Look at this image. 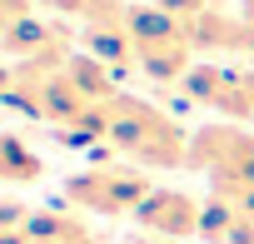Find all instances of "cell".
I'll return each instance as SVG.
<instances>
[{
  "instance_id": "cell-5",
  "label": "cell",
  "mask_w": 254,
  "mask_h": 244,
  "mask_svg": "<svg viewBox=\"0 0 254 244\" xmlns=\"http://www.w3.org/2000/svg\"><path fill=\"white\" fill-rule=\"evenodd\" d=\"M0 45H5L10 65H65L80 50V35L65 20L30 15V20H15V25H0Z\"/></svg>"
},
{
  "instance_id": "cell-12",
  "label": "cell",
  "mask_w": 254,
  "mask_h": 244,
  "mask_svg": "<svg viewBox=\"0 0 254 244\" xmlns=\"http://www.w3.org/2000/svg\"><path fill=\"white\" fill-rule=\"evenodd\" d=\"M30 15H40L35 0H0V25H15V20H30Z\"/></svg>"
},
{
  "instance_id": "cell-1",
  "label": "cell",
  "mask_w": 254,
  "mask_h": 244,
  "mask_svg": "<svg viewBox=\"0 0 254 244\" xmlns=\"http://www.w3.org/2000/svg\"><path fill=\"white\" fill-rule=\"evenodd\" d=\"M190 135L170 110L120 90L105 105V145L140 170H190Z\"/></svg>"
},
{
  "instance_id": "cell-8",
  "label": "cell",
  "mask_w": 254,
  "mask_h": 244,
  "mask_svg": "<svg viewBox=\"0 0 254 244\" xmlns=\"http://www.w3.org/2000/svg\"><path fill=\"white\" fill-rule=\"evenodd\" d=\"M209 244H254V189L244 194H204V229Z\"/></svg>"
},
{
  "instance_id": "cell-4",
  "label": "cell",
  "mask_w": 254,
  "mask_h": 244,
  "mask_svg": "<svg viewBox=\"0 0 254 244\" xmlns=\"http://www.w3.org/2000/svg\"><path fill=\"white\" fill-rule=\"evenodd\" d=\"M130 35H135V65L155 85H185L194 70V40L190 30L160 10V5H130Z\"/></svg>"
},
{
  "instance_id": "cell-2",
  "label": "cell",
  "mask_w": 254,
  "mask_h": 244,
  "mask_svg": "<svg viewBox=\"0 0 254 244\" xmlns=\"http://www.w3.org/2000/svg\"><path fill=\"white\" fill-rule=\"evenodd\" d=\"M150 194H155L150 170H140L130 160H95L65 180V204L100 214V219H135Z\"/></svg>"
},
{
  "instance_id": "cell-7",
  "label": "cell",
  "mask_w": 254,
  "mask_h": 244,
  "mask_svg": "<svg viewBox=\"0 0 254 244\" xmlns=\"http://www.w3.org/2000/svg\"><path fill=\"white\" fill-rule=\"evenodd\" d=\"M80 50H90L95 60H105L115 75L140 70V65H135V35H130V5H120V0H115L110 10L90 15V20L80 25Z\"/></svg>"
},
{
  "instance_id": "cell-11",
  "label": "cell",
  "mask_w": 254,
  "mask_h": 244,
  "mask_svg": "<svg viewBox=\"0 0 254 244\" xmlns=\"http://www.w3.org/2000/svg\"><path fill=\"white\" fill-rule=\"evenodd\" d=\"M40 10H55V15H65V20H90V15H100V10H110L115 0H35Z\"/></svg>"
},
{
  "instance_id": "cell-3",
  "label": "cell",
  "mask_w": 254,
  "mask_h": 244,
  "mask_svg": "<svg viewBox=\"0 0 254 244\" xmlns=\"http://www.w3.org/2000/svg\"><path fill=\"white\" fill-rule=\"evenodd\" d=\"M190 170L204 175L209 194L254 189V130L234 120H209L190 135Z\"/></svg>"
},
{
  "instance_id": "cell-13",
  "label": "cell",
  "mask_w": 254,
  "mask_h": 244,
  "mask_svg": "<svg viewBox=\"0 0 254 244\" xmlns=\"http://www.w3.org/2000/svg\"><path fill=\"white\" fill-rule=\"evenodd\" d=\"M135 244H165V239H150V234H140V239H135Z\"/></svg>"
},
{
  "instance_id": "cell-9",
  "label": "cell",
  "mask_w": 254,
  "mask_h": 244,
  "mask_svg": "<svg viewBox=\"0 0 254 244\" xmlns=\"http://www.w3.org/2000/svg\"><path fill=\"white\" fill-rule=\"evenodd\" d=\"M15 229H25L30 244H100V234L75 214V209H30Z\"/></svg>"
},
{
  "instance_id": "cell-10",
  "label": "cell",
  "mask_w": 254,
  "mask_h": 244,
  "mask_svg": "<svg viewBox=\"0 0 254 244\" xmlns=\"http://www.w3.org/2000/svg\"><path fill=\"white\" fill-rule=\"evenodd\" d=\"M0 180H5L10 189H25V184H40L45 180V155L30 150L15 130L0 140Z\"/></svg>"
},
{
  "instance_id": "cell-6",
  "label": "cell",
  "mask_w": 254,
  "mask_h": 244,
  "mask_svg": "<svg viewBox=\"0 0 254 244\" xmlns=\"http://www.w3.org/2000/svg\"><path fill=\"white\" fill-rule=\"evenodd\" d=\"M135 224H140L150 239H165V244L199 239V229H204V199H199V194H190V189L155 184V194L140 204Z\"/></svg>"
}]
</instances>
